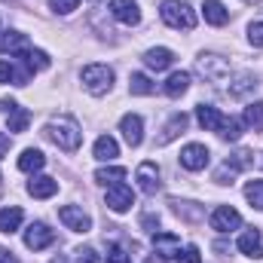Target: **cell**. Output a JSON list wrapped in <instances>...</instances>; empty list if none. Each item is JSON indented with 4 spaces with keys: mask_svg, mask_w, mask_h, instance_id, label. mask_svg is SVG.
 <instances>
[{
    "mask_svg": "<svg viewBox=\"0 0 263 263\" xmlns=\"http://www.w3.org/2000/svg\"><path fill=\"white\" fill-rule=\"evenodd\" d=\"M28 67H31V70H34V67H37V70H46V67H49V55H46L43 49H31V52H28Z\"/></svg>",
    "mask_w": 263,
    "mask_h": 263,
    "instance_id": "836d02e7",
    "label": "cell"
},
{
    "mask_svg": "<svg viewBox=\"0 0 263 263\" xmlns=\"http://www.w3.org/2000/svg\"><path fill=\"white\" fill-rule=\"evenodd\" d=\"M55 242V233L46 227V223H31L28 230H25V245L31 248V251H43V248H49Z\"/></svg>",
    "mask_w": 263,
    "mask_h": 263,
    "instance_id": "5b68a950",
    "label": "cell"
},
{
    "mask_svg": "<svg viewBox=\"0 0 263 263\" xmlns=\"http://www.w3.org/2000/svg\"><path fill=\"white\" fill-rule=\"evenodd\" d=\"M129 89L132 95H153V83H150V77H144V73H132L129 77Z\"/></svg>",
    "mask_w": 263,
    "mask_h": 263,
    "instance_id": "4316f807",
    "label": "cell"
},
{
    "mask_svg": "<svg viewBox=\"0 0 263 263\" xmlns=\"http://www.w3.org/2000/svg\"><path fill=\"white\" fill-rule=\"evenodd\" d=\"M242 129H245L242 120H223V126H220L217 135H220L223 141H239V138H242Z\"/></svg>",
    "mask_w": 263,
    "mask_h": 263,
    "instance_id": "1f68e13d",
    "label": "cell"
},
{
    "mask_svg": "<svg viewBox=\"0 0 263 263\" xmlns=\"http://www.w3.org/2000/svg\"><path fill=\"white\" fill-rule=\"evenodd\" d=\"M245 196H248V202H251L257 211H263V181H248Z\"/></svg>",
    "mask_w": 263,
    "mask_h": 263,
    "instance_id": "d6a6232c",
    "label": "cell"
},
{
    "mask_svg": "<svg viewBox=\"0 0 263 263\" xmlns=\"http://www.w3.org/2000/svg\"><path fill=\"white\" fill-rule=\"evenodd\" d=\"M196 67H199V73H205L208 80H223L227 73H230V65L220 59V55H211V52H205V55H199L196 59Z\"/></svg>",
    "mask_w": 263,
    "mask_h": 263,
    "instance_id": "30bf717a",
    "label": "cell"
},
{
    "mask_svg": "<svg viewBox=\"0 0 263 263\" xmlns=\"http://www.w3.org/2000/svg\"><path fill=\"white\" fill-rule=\"evenodd\" d=\"M196 120H199V126L205 132H220V126H223V114L217 110V107H211V104H199L196 107Z\"/></svg>",
    "mask_w": 263,
    "mask_h": 263,
    "instance_id": "9a60e30c",
    "label": "cell"
},
{
    "mask_svg": "<svg viewBox=\"0 0 263 263\" xmlns=\"http://www.w3.org/2000/svg\"><path fill=\"white\" fill-rule=\"evenodd\" d=\"M187 126H190V117H187V114H175V117L168 120V126L162 129V135L156 138V144H159V147H165L168 141H175V138H178L181 132L187 129Z\"/></svg>",
    "mask_w": 263,
    "mask_h": 263,
    "instance_id": "d6986e66",
    "label": "cell"
},
{
    "mask_svg": "<svg viewBox=\"0 0 263 263\" xmlns=\"http://www.w3.org/2000/svg\"><path fill=\"white\" fill-rule=\"evenodd\" d=\"M49 3H52V9H55V12H62V15L73 12V9L80 6V0H49Z\"/></svg>",
    "mask_w": 263,
    "mask_h": 263,
    "instance_id": "8d00e7d4",
    "label": "cell"
},
{
    "mask_svg": "<svg viewBox=\"0 0 263 263\" xmlns=\"http://www.w3.org/2000/svg\"><path fill=\"white\" fill-rule=\"evenodd\" d=\"M120 132H123L129 147H141V141H144V120L138 114H126L120 120Z\"/></svg>",
    "mask_w": 263,
    "mask_h": 263,
    "instance_id": "7c38bea8",
    "label": "cell"
},
{
    "mask_svg": "<svg viewBox=\"0 0 263 263\" xmlns=\"http://www.w3.org/2000/svg\"><path fill=\"white\" fill-rule=\"evenodd\" d=\"M245 3H257V0H245Z\"/></svg>",
    "mask_w": 263,
    "mask_h": 263,
    "instance_id": "f6af8a7d",
    "label": "cell"
},
{
    "mask_svg": "<svg viewBox=\"0 0 263 263\" xmlns=\"http://www.w3.org/2000/svg\"><path fill=\"white\" fill-rule=\"evenodd\" d=\"M141 227H144V230H150V233H156L159 217H156V214H144V217H141Z\"/></svg>",
    "mask_w": 263,
    "mask_h": 263,
    "instance_id": "60d3db41",
    "label": "cell"
},
{
    "mask_svg": "<svg viewBox=\"0 0 263 263\" xmlns=\"http://www.w3.org/2000/svg\"><path fill=\"white\" fill-rule=\"evenodd\" d=\"M175 260H178V263H202V254H199L196 245H187L184 251H178V254H175Z\"/></svg>",
    "mask_w": 263,
    "mask_h": 263,
    "instance_id": "e575fe53",
    "label": "cell"
},
{
    "mask_svg": "<svg viewBox=\"0 0 263 263\" xmlns=\"http://www.w3.org/2000/svg\"><path fill=\"white\" fill-rule=\"evenodd\" d=\"M153 248H156V254H162V257H175V254L181 251V239H178L175 233H153Z\"/></svg>",
    "mask_w": 263,
    "mask_h": 263,
    "instance_id": "ac0fdd59",
    "label": "cell"
},
{
    "mask_svg": "<svg viewBox=\"0 0 263 263\" xmlns=\"http://www.w3.org/2000/svg\"><path fill=\"white\" fill-rule=\"evenodd\" d=\"M251 162H254V159H251V150H236L223 165H227V168H233V172H242V168H248Z\"/></svg>",
    "mask_w": 263,
    "mask_h": 263,
    "instance_id": "f546056e",
    "label": "cell"
},
{
    "mask_svg": "<svg viewBox=\"0 0 263 263\" xmlns=\"http://www.w3.org/2000/svg\"><path fill=\"white\" fill-rule=\"evenodd\" d=\"M18 73H15V67L9 65V62H0V83H12Z\"/></svg>",
    "mask_w": 263,
    "mask_h": 263,
    "instance_id": "ab89813d",
    "label": "cell"
},
{
    "mask_svg": "<svg viewBox=\"0 0 263 263\" xmlns=\"http://www.w3.org/2000/svg\"><path fill=\"white\" fill-rule=\"evenodd\" d=\"M83 86L92 95H104L114 86V70L107 65H86L83 67Z\"/></svg>",
    "mask_w": 263,
    "mask_h": 263,
    "instance_id": "3957f363",
    "label": "cell"
},
{
    "mask_svg": "<svg viewBox=\"0 0 263 263\" xmlns=\"http://www.w3.org/2000/svg\"><path fill=\"white\" fill-rule=\"evenodd\" d=\"M208 159H211V153H208L205 144H187V147L181 150V165H184L187 172H202V168L208 165Z\"/></svg>",
    "mask_w": 263,
    "mask_h": 263,
    "instance_id": "52a82bcc",
    "label": "cell"
},
{
    "mask_svg": "<svg viewBox=\"0 0 263 263\" xmlns=\"http://www.w3.org/2000/svg\"><path fill=\"white\" fill-rule=\"evenodd\" d=\"M144 65L153 67V70H165V67L175 65V52H172V49H165V46L147 49V52H144Z\"/></svg>",
    "mask_w": 263,
    "mask_h": 263,
    "instance_id": "e0dca14e",
    "label": "cell"
},
{
    "mask_svg": "<svg viewBox=\"0 0 263 263\" xmlns=\"http://www.w3.org/2000/svg\"><path fill=\"white\" fill-rule=\"evenodd\" d=\"M6 153H9V135H3V132H0V159H3Z\"/></svg>",
    "mask_w": 263,
    "mask_h": 263,
    "instance_id": "b9f144b4",
    "label": "cell"
},
{
    "mask_svg": "<svg viewBox=\"0 0 263 263\" xmlns=\"http://www.w3.org/2000/svg\"><path fill=\"white\" fill-rule=\"evenodd\" d=\"M211 227H214L217 233L239 230V227H242V214H239L236 208H230V205H220V208H214V214H211Z\"/></svg>",
    "mask_w": 263,
    "mask_h": 263,
    "instance_id": "9c48e42d",
    "label": "cell"
},
{
    "mask_svg": "<svg viewBox=\"0 0 263 263\" xmlns=\"http://www.w3.org/2000/svg\"><path fill=\"white\" fill-rule=\"evenodd\" d=\"M251 89H257L254 73H239V77H236V83L230 86V95H233V98H242V95H248Z\"/></svg>",
    "mask_w": 263,
    "mask_h": 263,
    "instance_id": "484cf974",
    "label": "cell"
},
{
    "mask_svg": "<svg viewBox=\"0 0 263 263\" xmlns=\"http://www.w3.org/2000/svg\"><path fill=\"white\" fill-rule=\"evenodd\" d=\"M245 123H248L251 129L263 132V101H257V104H248V107H245Z\"/></svg>",
    "mask_w": 263,
    "mask_h": 263,
    "instance_id": "f1b7e54d",
    "label": "cell"
},
{
    "mask_svg": "<svg viewBox=\"0 0 263 263\" xmlns=\"http://www.w3.org/2000/svg\"><path fill=\"white\" fill-rule=\"evenodd\" d=\"M77 263H101V260H98V251L86 245V248H77Z\"/></svg>",
    "mask_w": 263,
    "mask_h": 263,
    "instance_id": "d590c367",
    "label": "cell"
},
{
    "mask_svg": "<svg viewBox=\"0 0 263 263\" xmlns=\"http://www.w3.org/2000/svg\"><path fill=\"white\" fill-rule=\"evenodd\" d=\"M28 193L34 199H49V196L59 193V181H55V178H46V175H37V178H31Z\"/></svg>",
    "mask_w": 263,
    "mask_h": 263,
    "instance_id": "2e32d148",
    "label": "cell"
},
{
    "mask_svg": "<svg viewBox=\"0 0 263 263\" xmlns=\"http://www.w3.org/2000/svg\"><path fill=\"white\" fill-rule=\"evenodd\" d=\"M110 12H114L117 22H123V25H129V28L141 22V6H138L135 0H110Z\"/></svg>",
    "mask_w": 263,
    "mask_h": 263,
    "instance_id": "4fadbf2b",
    "label": "cell"
},
{
    "mask_svg": "<svg viewBox=\"0 0 263 263\" xmlns=\"http://www.w3.org/2000/svg\"><path fill=\"white\" fill-rule=\"evenodd\" d=\"M239 251L245 254V257H254V260H260L263 257V239L257 230H248L242 239H239Z\"/></svg>",
    "mask_w": 263,
    "mask_h": 263,
    "instance_id": "ffe728a7",
    "label": "cell"
},
{
    "mask_svg": "<svg viewBox=\"0 0 263 263\" xmlns=\"http://www.w3.org/2000/svg\"><path fill=\"white\" fill-rule=\"evenodd\" d=\"M159 15H162V22H165L168 28H175V31H193V28H196V12H193L187 3H181V0H162Z\"/></svg>",
    "mask_w": 263,
    "mask_h": 263,
    "instance_id": "6da1fadb",
    "label": "cell"
},
{
    "mask_svg": "<svg viewBox=\"0 0 263 263\" xmlns=\"http://www.w3.org/2000/svg\"><path fill=\"white\" fill-rule=\"evenodd\" d=\"M107 263H129V254H126V248L114 245V248L107 251Z\"/></svg>",
    "mask_w": 263,
    "mask_h": 263,
    "instance_id": "f35d334b",
    "label": "cell"
},
{
    "mask_svg": "<svg viewBox=\"0 0 263 263\" xmlns=\"http://www.w3.org/2000/svg\"><path fill=\"white\" fill-rule=\"evenodd\" d=\"M172 205H175V214H178V217H184V220H190V223L202 220V208L193 205V202H172Z\"/></svg>",
    "mask_w": 263,
    "mask_h": 263,
    "instance_id": "83f0119b",
    "label": "cell"
},
{
    "mask_svg": "<svg viewBox=\"0 0 263 263\" xmlns=\"http://www.w3.org/2000/svg\"><path fill=\"white\" fill-rule=\"evenodd\" d=\"M46 138H49V141H55V144H59L62 150H67V153L80 150V144H83V132L77 129L70 120L49 123V126H46Z\"/></svg>",
    "mask_w": 263,
    "mask_h": 263,
    "instance_id": "7a4b0ae2",
    "label": "cell"
},
{
    "mask_svg": "<svg viewBox=\"0 0 263 263\" xmlns=\"http://www.w3.org/2000/svg\"><path fill=\"white\" fill-rule=\"evenodd\" d=\"M52 263H65V257H59V260H52Z\"/></svg>",
    "mask_w": 263,
    "mask_h": 263,
    "instance_id": "ee69618b",
    "label": "cell"
},
{
    "mask_svg": "<svg viewBox=\"0 0 263 263\" xmlns=\"http://www.w3.org/2000/svg\"><path fill=\"white\" fill-rule=\"evenodd\" d=\"M132 205H135V193H132V187H126L123 181L107 187V208H110V211H117V214H126Z\"/></svg>",
    "mask_w": 263,
    "mask_h": 263,
    "instance_id": "277c9868",
    "label": "cell"
},
{
    "mask_svg": "<svg viewBox=\"0 0 263 263\" xmlns=\"http://www.w3.org/2000/svg\"><path fill=\"white\" fill-rule=\"evenodd\" d=\"M187 89H190V73H187V70H178V73H172V77L165 80V86H162V92H165L168 98H181Z\"/></svg>",
    "mask_w": 263,
    "mask_h": 263,
    "instance_id": "7402d4cb",
    "label": "cell"
},
{
    "mask_svg": "<svg viewBox=\"0 0 263 263\" xmlns=\"http://www.w3.org/2000/svg\"><path fill=\"white\" fill-rule=\"evenodd\" d=\"M123 178H126V168H120V165L117 168H98L95 172V181L98 184H120Z\"/></svg>",
    "mask_w": 263,
    "mask_h": 263,
    "instance_id": "4dcf8cb0",
    "label": "cell"
},
{
    "mask_svg": "<svg viewBox=\"0 0 263 263\" xmlns=\"http://www.w3.org/2000/svg\"><path fill=\"white\" fill-rule=\"evenodd\" d=\"M59 217H62V223H65L67 230H73V233H89L92 230L89 214L83 208H77V205H62L59 208Z\"/></svg>",
    "mask_w": 263,
    "mask_h": 263,
    "instance_id": "8992f818",
    "label": "cell"
},
{
    "mask_svg": "<svg viewBox=\"0 0 263 263\" xmlns=\"http://www.w3.org/2000/svg\"><path fill=\"white\" fill-rule=\"evenodd\" d=\"M248 40H251L254 46H263V25L260 22H251V25H248Z\"/></svg>",
    "mask_w": 263,
    "mask_h": 263,
    "instance_id": "74e56055",
    "label": "cell"
},
{
    "mask_svg": "<svg viewBox=\"0 0 263 263\" xmlns=\"http://www.w3.org/2000/svg\"><path fill=\"white\" fill-rule=\"evenodd\" d=\"M202 12H205V22L214 25V28H220V25L230 22V12H227V6L220 0H205L202 3Z\"/></svg>",
    "mask_w": 263,
    "mask_h": 263,
    "instance_id": "44dd1931",
    "label": "cell"
},
{
    "mask_svg": "<svg viewBox=\"0 0 263 263\" xmlns=\"http://www.w3.org/2000/svg\"><path fill=\"white\" fill-rule=\"evenodd\" d=\"M0 263H18L12 257V251H6V248H0Z\"/></svg>",
    "mask_w": 263,
    "mask_h": 263,
    "instance_id": "7bdbcfd3",
    "label": "cell"
},
{
    "mask_svg": "<svg viewBox=\"0 0 263 263\" xmlns=\"http://www.w3.org/2000/svg\"><path fill=\"white\" fill-rule=\"evenodd\" d=\"M135 178H138V187H141V193H147V196H156L159 193V168H156V162H141L138 165V172H135Z\"/></svg>",
    "mask_w": 263,
    "mask_h": 263,
    "instance_id": "ba28073f",
    "label": "cell"
},
{
    "mask_svg": "<svg viewBox=\"0 0 263 263\" xmlns=\"http://www.w3.org/2000/svg\"><path fill=\"white\" fill-rule=\"evenodd\" d=\"M3 107H6V126L9 132H25L28 129V123H31V110H25V107H18L15 101H3Z\"/></svg>",
    "mask_w": 263,
    "mask_h": 263,
    "instance_id": "5bb4252c",
    "label": "cell"
},
{
    "mask_svg": "<svg viewBox=\"0 0 263 263\" xmlns=\"http://www.w3.org/2000/svg\"><path fill=\"white\" fill-rule=\"evenodd\" d=\"M46 165V156H43V150H34V147H28L22 156H18V168L22 172H40Z\"/></svg>",
    "mask_w": 263,
    "mask_h": 263,
    "instance_id": "cb8c5ba5",
    "label": "cell"
},
{
    "mask_svg": "<svg viewBox=\"0 0 263 263\" xmlns=\"http://www.w3.org/2000/svg\"><path fill=\"white\" fill-rule=\"evenodd\" d=\"M22 208L18 205H12V208H3L0 211V233H15L18 227H22Z\"/></svg>",
    "mask_w": 263,
    "mask_h": 263,
    "instance_id": "d4e9b609",
    "label": "cell"
},
{
    "mask_svg": "<svg viewBox=\"0 0 263 263\" xmlns=\"http://www.w3.org/2000/svg\"><path fill=\"white\" fill-rule=\"evenodd\" d=\"M117 156H120V144H117L110 135H101V138L95 141V159L110 162V159H117Z\"/></svg>",
    "mask_w": 263,
    "mask_h": 263,
    "instance_id": "603a6c76",
    "label": "cell"
},
{
    "mask_svg": "<svg viewBox=\"0 0 263 263\" xmlns=\"http://www.w3.org/2000/svg\"><path fill=\"white\" fill-rule=\"evenodd\" d=\"M0 52H6V55H28L31 52V43L18 31H3L0 34Z\"/></svg>",
    "mask_w": 263,
    "mask_h": 263,
    "instance_id": "8fae6325",
    "label": "cell"
}]
</instances>
